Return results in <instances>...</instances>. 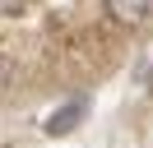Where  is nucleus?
Masks as SVG:
<instances>
[{
  "instance_id": "obj_1",
  "label": "nucleus",
  "mask_w": 153,
  "mask_h": 148,
  "mask_svg": "<svg viewBox=\"0 0 153 148\" xmlns=\"http://www.w3.org/2000/svg\"><path fill=\"white\" fill-rule=\"evenodd\" d=\"M107 14L116 23L144 28V23H153V0H107Z\"/></svg>"
},
{
  "instance_id": "obj_2",
  "label": "nucleus",
  "mask_w": 153,
  "mask_h": 148,
  "mask_svg": "<svg viewBox=\"0 0 153 148\" xmlns=\"http://www.w3.org/2000/svg\"><path fill=\"white\" fill-rule=\"evenodd\" d=\"M84 111H88L84 97H74V102H65V107H56V111L47 116V134H70V130L84 120Z\"/></svg>"
},
{
  "instance_id": "obj_3",
  "label": "nucleus",
  "mask_w": 153,
  "mask_h": 148,
  "mask_svg": "<svg viewBox=\"0 0 153 148\" xmlns=\"http://www.w3.org/2000/svg\"><path fill=\"white\" fill-rule=\"evenodd\" d=\"M23 5H28V0H0V9H5V14H19Z\"/></svg>"
}]
</instances>
